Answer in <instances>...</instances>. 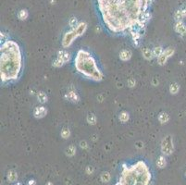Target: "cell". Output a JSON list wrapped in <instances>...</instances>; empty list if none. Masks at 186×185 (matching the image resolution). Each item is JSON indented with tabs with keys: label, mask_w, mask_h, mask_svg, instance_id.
Listing matches in <instances>:
<instances>
[{
	"label": "cell",
	"mask_w": 186,
	"mask_h": 185,
	"mask_svg": "<svg viewBox=\"0 0 186 185\" xmlns=\"http://www.w3.org/2000/svg\"><path fill=\"white\" fill-rule=\"evenodd\" d=\"M103 22L118 34L143 33L150 20L151 0H96Z\"/></svg>",
	"instance_id": "obj_1"
},
{
	"label": "cell",
	"mask_w": 186,
	"mask_h": 185,
	"mask_svg": "<svg viewBox=\"0 0 186 185\" xmlns=\"http://www.w3.org/2000/svg\"><path fill=\"white\" fill-rule=\"evenodd\" d=\"M0 73L3 83L13 82L20 78L22 69V53L19 44L13 40H7L0 47Z\"/></svg>",
	"instance_id": "obj_2"
},
{
	"label": "cell",
	"mask_w": 186,
	"mask_h": 185,
	"mask_svg": "<svg viewBox=\"0 0 186 185\" xmlns=\"http://www.w3.org/2000/svg\"><path fill=\"white\" fill-rule=\"evenodd\" d=\"M152 173L144 160H138L134 164L122 165V170L119 182L115 185H150Z\"/></svg>",
	"instance_id": "obj_3"
},
{
	"label": "cell",
	"mask_w": 186,
	"mask_h": 185,
	"mask_svg": "<svg viewBox=\"0 0 186 185\" xmlns=\"http://www.w3.org/2000/svg\"><path fill=\"white\" fill-rule=\"evenodd\" d=\"M74 67L82 76L94 82L103 80L104 74L89 51L80 49L74 58Z\"/></svg>",
	"instance_id": "obj_4"
},
{
	"label": "cell",
	"mask_w": 186,
	"mask_h": 185,
	"mask_svg": "<svg viewBox=\"0 0 186 185\" xmlns=\"http://www.w3.org/2000/svg\"><path fill=\"white\" fill-rule=\"evenodd\" d=\"M161 151L164 156H170L174 151V145H173V139L171 136H167L162 141L161 144Z\"/></svg>",
	"instance_id": "obj_5"
},
{
	"label": "cell",
	"mask_w": 186,
	"mask_h": 185,
	"mask_svg": "<svg viewBox=\"0 0 186 185\" xmlns=\"http://www.w3.org/2000/svg\"><path fill=\"white\" fill-rule=\"evenodd\" d=\"M77 37H78V35H77L76 32L74 31V29H72L70 32H68L65 33L63 40H62V45H63L64 47H68L72 45L74 41V39H76Z\"/></svg>",
	"instance_id": "obj_6"
},
{
	"label": "cell",
	"mask_w": 186,
	"mask_h": 185,
	"mask_svg": "<svg viewBox=\"0 0 186 185\" xmlns=\"http://www.w3.org/2000/svg\"><path fill=\"white\" fill-rule=\"evenodd\" d=\"M173 54H174V48H172V47L167 48L166 50H164L163 54L158 58V64L164 65L167 62V60L169 59Z\"/></svg>",
	"instance_id": "obj_7"
},
{
	"label": "cell",
	"mask_w": 186,
	"mask_h": 185,
	"mask_svg": "<svg viewBox=\"0 0 186 185\" xmlns=\"http://www.w3.org/2000/svg\"><path fill=\"white\" fill-rule=\"evenodd\" d=\"M47 113L46 108L44 107V105H41V107H36L33 110V116L37 118H44Z\"/></svg>",
	"instance_id": "obj_8"
},
{
	"label": "cell",
	"mask_w": 186,
	"mask_h": 185,
	"mask_svg": "<svg viewBox=\"0 0 186 185\" xmlns=\"http://www.w3.org/2000/svg\"><path fill=\"white\" fill-rule=\"evenodd\" d=\"M175 31L183 36H186V25L181 20H178L176 22Z\"/></svg>",
	"instance_id": "obj_9"
},
{
	"label": "cell",
	"mask_w": 186,
	"mask_h": 185,
	"mask_svg": "<svg viewBox=\"0 0 186 185\" xmlns=\"http://www.w3.org/2000/svg\"><path fill=\"white\" fill-rule=\"evenodd\" d=\"M57 58H59V59H61L64 62V64H65V63H67L68 61H69L70 56H69V54L67 51L61 50V51L59 52V54H57Z\"/></svg>",
	"instance_id": "obj_10"
},
{
	"label": "cell",
	"mask_w": 186,
	"mask_h": 185,
	"mask_svg": "<svg viewBox=\"0 0 186 185\" xmlns=\"http://www.w3.org/2000/svg\"><path fill=\"white\" fill-rule=\"evenodd\" d=\"M131 52L130 50H122L121 53H119V58H121V60L123 61H127L131 58Z\"/></svg>",
	"instance_id": "obj_11"
},
{
	"label": "cell",
	"mask_w": 186,
	"mask_h": 185,
	"mask_svg": "<svg viewBox=\"0 0 186 185\" xmlns=\"http://www.w3.org/2000/svg\"><path fill=\"white\" fill-rule=\"evenodd\" d=\"M66 97L69 99V101H72V102H78L79 99H80L79 95L75 92H72V91L69 92L68 94L66 95Z\"/></svg>",
	"instance_id": "obj_12"
},
{
	"label": "cell",
	"mask_w": 186,
	"mask_h": 185,
	"mask_svg": "<svg viewBox=\"0 0 186 185\" xmlns=\"http://www.w3.org/2000/svg\"><path fill=\"white\" fill-rule=\"evenodd\" d=\"M166 165H167V161H166L165 156H160L157 160V166L159 169H163L165 168Z\"/></svg>",
	"instance_id": "obj_13"
},
{
	"label": "cell",
	"mask_w": 186,
	"mask_h": 185,
	"mask_svg": "<svg viewBox=\"0 0 186 185\" xmlns=\"http://www.w3.org/2000/svg\"><path fill=\"white\" fill-rule=\"evenodd\" d=\"M7 180H8V182H17V180H18V174L15 172L14 170H10V172H8V174H7Z\"/></svg>",
	"instance_id": "obj_14"
},
{
	"label": "cell",
	"mask_w": 186,
	"mask_h": 185,
	"mask_svg": "<svg viewBox=\"0 0 186 185\" xmlns=\"http://www.w3.org/2000/svg\"><path fill=\"white\" fill-rule=\"evenodd\" d=\"M158 120L160 121L161 123H167L168 121L170 120V117L167 113L165 112H161L158 116Z\"/></svg>",
	"instance_id": "obj_15"
},
{
	"label": "cell",
	"mask_w": 186,
	"mask_h": 185,
	"mask_svg": "<svg viewBox=\"0 0 186 185\" xmlns=\"http://www.w3.org/2000/svg\"><path fill=\"white\" fill-rule=\"evenodd\" d=\"M152 52H153V56L158 58L159 56L163 54L164 50H163V48L161 46H157V47H155L154 49L152 50Z\"/></svg>",
	"instance_id": "obj_16"
},
{
	"label": "cell",
	"mask_w": 186,
	"mask_h": 185,
	"mask_svg": "<svg viewBox=\"0 0 186 185\" xmlns=\"http://www.w3.org/2000/svg\"><path fill=\"white\" fill-rule=\"evenodd\" d=\"M143 56H144L145 58L146 59H151L152 58H153V52H152V50H150V49H148V48H144L143 49Z\"/></svg>",
	"instance_id": "obj_17"
},
{
	"label": "cell",
	"mask_w": 186,
	"mask_h": 185,
	"mask_svg": "<svg viewBox=\"0 0 186 185\" xmlns=\"http://www.w3.org/2000/svg\"><path fill=\"white\" fill-rule=\"evenodd\" d=\"M37 97H38V101L42 104H45L47 101V96L44 92H39L37 95Z\"/></svg>",
	"instance_id": "obj_18"
},
{
	"label": "cell",
	"mask_w": 186,
	"mask_h": 185,
	"mask_svg": "<svg viewBox=\"0 0 186 185\" xmlns=\"http://www.w3.org/2000/svg\"><path fill=\"white\" fill-rule=\"evenodd\" d=\"M179 90H180V85L178 84V83H176V82L171 83L170 86V92L172 95L177 94V92H179Z\"/></svg>",
	"instance_id": "obj_19"
},
{
	"label": "cell",
	"mask_w": 186,
	"mask_h": 185,
	"mask_svg": "<svg viewBox=\"0 0 186 185\" xmlns=\"http://www.w3.org/2000/svg\"><path fill=\"white\" fill-rule=\"evenodd\" d=\"M129 114H128L126 111H123L121 112V114H119V120H121V122H126L129 120Z\"/></svg>",
	"instance_id": "obj_20"
},
{
	"label": "cell",
	"mask_w": 186,
	"mask_h": 185,
	"mask_svg": "<svg viewBox=\"0 0 186 185\" xmlns=\"http://www.w3.org/2000/svg\"><path fill=\"white\" fill-rule=\"evenodd\" d=\"M75 152H76V147H75L74 145H69V146L67 148V150H66V154H67L69 156H74Z\"/></svg>",
	"instance_id": "obj_21"
},
{
	"label": "cell",
	"mask_w": 186,
	"mask_h": 185,
	"mask_svg": "<svg viewBox=\"0 0 186 185\" xmlns=\"http://www.w3.org/2000/svg\"><path fill=\"white\" fill-rule=\"evenodd\" d=\"M87 121L90 123V124L92 125H94L95 124V122H96V117L95 116V114H88V116H87Z\"/></svg>",
	"instance_id": "obj_22"
},
{
	"label": "cell",
	"mask_w": 186,
	"mask_h": 185,
	"mask_svg": "<svg viewBox=\"0 0 186 185\" xmlns=\"http://www.w3.org/2000/svg\"><path fill=\"white\" fill-rule=\"evenodd\" d=\"M110 174L109 172H103L101 174V180L103 182H108L110 180Z\"/></svg>",
	"instance_id": "obj_23"
},
{
	"label": "cell",
	"mask_w": 186,
	"mask_h": 185,
	"mask_svg": "<svg viewBox=\"0 0 186 185\" xmlns=\"http://www.w3.org/2000/svg\"><path fill=\"white\" fill-rule=\"evenodd\" d=\"M69 135H70V131H69V129H67V128H64V129L61 131V136H62V138L67 139V138L69 137Z\"/></svg>",
	"instance_id": "obj_24"
},
{
	"label": "cell",
	"mask_w": 186,
	"mask_h": 185,
	"mask_svg": "<svg viewBox=\"0 0 186 185\" xmlns=\"http://www.w3.org/2000/svg\"><path fill=\"white\" fill-rule=\"evenodd\" d=\"M18 16H19L20 20H25L26 18L28 17V12L26 10H20L19 12V14H18Z\"/></svg>",
	"instance_id": "obj_25"
},
{
	"label": "cell",
	"mask_w": 186,
	"mask_h": 185,
	"mask_svg": "<svg viewBox=\"0 0 186 185\" xmlns=\"http://www.w3.org/2000/svg\"><path fill=\"white\" fill-rule=\"evenodd\" d=\"M64 64V62L62 61L61 59H59V58H57L56 59H55V61L53 62V66H55V67H57V68H59V67H61L62 65Z\"/></svg>",
	"instance_id": "obj_26"
},
{
	"label": "cell",
	"mask_w": 186,
	"mask_h": 185,
	"mask_svg": "<svg viewBox=\"0 0 186 185\" xmlns=\"http://www.w3.org/2000/svg\"><path fill=\"white\" fill-rule=\"evenodd\" d=\"M135 83H136V82L134 78H131L128 80V85H129L130 87H134L135 85Z\"/></svg>",
	"instance_id": "obj_27"
},
{
	"label": "cell",
	"mask_w": 186,
	"mask_h": 185,
	"mask_svg": "<svg viewBox=\"0 0 186 185\" xmlns=\"http://www.w3.org/2000/svg\"><path fill=\"white\" fill-rule=\"evenodd\" d=\"M76 23H77V20H76V19H74V18H72V19L70 20V21H69V24H70V26H72V28L76 27Z\"/></svg>",
	"instance_id": "obj_28"
},
{
	"label": "cell",
	"mask_w": 186,
	"mask_h": 185,
	"mask_svg": "<svg viewBox=\"0 0 186 185\" xmlns=\"http://www.w3.org/2000/svg\"><path fill=\"white\" fill-rule=\"evenodd\" d=\"M80 146L83 149H86L88 147V145H87V143L85 142V141H82V142L80 143Z\"/></svg>",
	"instance_id": "obj_29"
},
{
	"label": "cell",
	"mask_w": 186,
	"mask_h": 185,
	"mask_svg": "<svg viewBox=\"0 0 186 185\" xmlns=\"http://www.w3.org/2000/svg\"><path fill=\"white\" fill-rule=\"evenodd\" d=\"M93 171H94V169L92 168V167H87V169H86V172L87 174H92L93 173Z\"/></svg>",
	"instance_id": "obj_30"
},
{
	"label": "cell",
	"mask_w": 186,
	"mask_h": 185,
	"mask_svg": "<svg viewBox=\"0 0 186 185\" xmlns=\"http://www.w3.org/2000/svg\"><path fill=\"white\" fill-rule=\"evenodd\" d=\"M35 184H36V182H35L34 180H30L27 183V185H35Z\"/></svg>",
	"instance_id": "obj_31"
},
{
	"label": "cell",
	"mask_w": 186,
	"mask_h": 185,
	"mask_svg": "<svg viewBox=\"0 0 186 185\" xmlns=\"http://www.w3.org/2000/svg\"><path fill=\"white\" fill-rule=\"evenodd\" d=\"M183 10V13L184 17H186V7H185V8H183V10Z\"/></svg>",
	"instance_id": "obj_32"
},
{
	"label": "cell",
	"mask_w": 186,
	"mask_h": 185,
	"mask_svg": "<svg viewBox=\"0 0 186 185\" xmlns=\"http://www.w3.org/2000/svg\"><path fill=\"white\" fill-rule=\"evenodd\" d=\"M46 185H53V183H52L51 182H47V183H46Z\"/></svg>",
	"instance_id": "obj_33"
},
{
	"label": "cell",
	"mask_w": 186,
	"mask_h": 185,
	"mask_svg": "<svg viewBox=\"0 0 186 185\" xmlns=\"http://www.w3.org/2000/svg\"><path fill=\"white\" fill-rule=\"evenodd\" d=\"M14 185H21V183H20V182H17V183H15Z\"/></svg>",
	"instance_id": "obj_34"
}]
</instances>
